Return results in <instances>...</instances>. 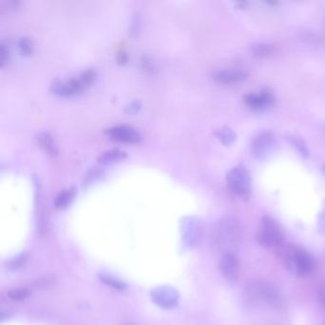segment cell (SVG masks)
Here are the masks:
<instances>
[{
    "mask_svg": "<svg viewBox=\"0 0 325 325\" xmlns=\"http://www.w3.org/2000/svg\"><path fill=\"white\" fill-rule=\"evenodd\" d=\"M253 299L263 301L271 306L279 307L282 304V296L278 289L270 283L265 282L256 283L250 289L249 294Z\"/></svg>",
    "mask_w": 325,
    "mask_h": 325,
    "instance_id": "5",
    "label": "cell"
},
{
    "mask_svg": "<svg viewBox=\"0 0 325 325\" xmlns=\"http://www.w3.org/2000/svg\"><path fill=\"white\" fill-rule=\"evenodd\" d=\"M323 172L325 173V165H323Z\"/></svg>",
    "mask_w": 325,
    "mask_h": 325,
    "instance_id": "26",
    "label": "cell"
},
{
    "mask_svg": "<svg viewBox=\"0 0 325 325\" xmlns=\"http://www.w3.org/2000/svg\"><path fill=\"white\" fill-rule=\"evenodd\" d=\"M220 269L227 283L236 284L240 277V262L233 252L223 253L220 260Z\"/></svg>",
    "mask_w": 325,
    "mask_h": 325,
    "instance_id": "6",
    "label": "cell"
},
{
    "mask_svg": "<svg viewBox=\"0 0 325 325\" xmlns=\"http://www.w3.org/2000/svg\"><path fill=\"white\" fill-rule=\"evenodd\" d=\"M26 259H27V257L25 255H20L19 257L15 258L13 261H11L9 263V265L12 269H18L25 264Z\"/></svg>",
    "mask_w": 325,
    "mask_h": 325,
    "instance_id": "23",
    "label": "cell"
},
{
    "mask_svg": "<svg viewBox=\"0 0 325 325\" xmlns=\"http://www.w3.org/2000/svg\"><path fill=\"white\" fill-rule=\"evenodd\" d=\"M283 257L286 268L298 277H306L316 268V260L306 249L296 245L284 246Z\"/></svg>",
    "mask_w": 325,
    "mask_h": 325,
    "instance_id": "1",
    "label": "cell"
},
{
    "mask_svg": "<svg viewBox=\"0 0 325 325\" xmlns=\"http://www.w3.org/2000/svg\"><path fill=\"white\" fill-rule=\"evenodd\" d=\"M36 139H37V143L45 152H47L48 154H51V155H56L58 154V152H59L58 147L56 145L52 137L49 133H47V132L39 133L36 137Z\"/></svg>",
    "mask_w": 325,
    "mask_h": 325,
    "instance_id": "12",
    "label": "cell"
},
{
    "mask_svg": "<svg viewBox=\"0 0 325 325\" xmlns=\"http://www.w3.org/2000/svg\"><path fill=\"white\" fill-rule=\"evenodd\" d=\"M214 241L223 250L226 249L225 253H228V249L235 247L240 241V229L239 223L234 219L224 218L218 223L214 231Z\"/></svg>",
    "mask_w": 325,
    "mask_h": 325,
    "instance_id": "3",
    "label": "cell"
},
{
    "mask_svg": "<svg viewBox=\"0 0 325 325\" xmlns=\"http://www.w3.org/2000/svg\"><path fill=\"white\" fill-rule=\"evenodd\" d=\"M75 196V189L69 188L60 192L55 200V205L58 208H65L70 204Z\"/></svg>",
    "mask_w": 325,
    "mask_h": 325,
    "instance_id": "15",
    "label": "cell"
},
{
    "mask_svg": "<svg viewBox=\"0 0 325 325\" xmlns=\"http://www.w3.org/2000/svg\"><path fill=\"white\" fill-rule=\"evenodd\" d=\"M257 240V242L264 248L279 251L283 250L284 247L285 236L279 223L272 216L264 215L260 222Z\"/></svg>",
    "mask_w": 325,
    "mask_h": 325,
    "instance_id": "2",
    "label": "cell"
},
{
    "mask_svg": "<svg viewBox=\"0 0 325 325\" xmlns=\"http://www.w3.org/2000/svg\"><path fill=\"white\" fill-rule=\"evenodd\" d=\"M227 182L229 188L237 196L242 198H248L252 192V179L248 170L239 165L233 168L227 175Z\"/></svg>",
    "mask_w": 325,
    "mask_h": 325,
    "instance_id": "4",
    "label": "cell"
},
{
    "mask_svg": "<svg viewBox=\"0 0 325 325\" xmlns=\"http://www.w3.org/2000/svg\"><path fill=\"white\" fill-rule=\"evenodd\" d=\"M317 300L319 305L325 310V281L319 284L317 289Z\"/></svg>",
    "mask_w": 325,
    "mask_h": 325,
    "instance_id": "22",
    "label": "cell"
},
{
    "mask_svg": "<svg viewBox=\"0 0 325 325\" xmlns=\"http://www.w3.org/2000/svg\"><path fill=\"white\" fill-rule=\"evenodd\" d=\"M243 101L247 107L253 110H262L274 104L275 95L270 90L263 89L258 94H245Z\"/></svg>",
    "mask_w": 325,
    "mask_h": 325,
    "instance_id": "9",
    "label": "cell"
},
{
    "mask_svg": "<svg viewBox=\"0 0 325 325\" xmlns=\"http://www.w3.org/2000/svg\"><path fill=\"white\" fill-rule=\"evenodd\" d=\"M277 142L275 137L269 133L257 136L252 142V153L257 158H265L275 151Z\"/></svg>",
    "mask_w": 325,
    "mask_h": 325,
    "instance_id": "7",
    "label": "cell"
},
{
    "mask_svg": "<svg viewBox=\"0 0 325 325\" xmlns=\"http://www.w3.org/2000/svg\"><path fill=\"white\" fill-rule=\"evenodd\" d=\"M18 48L20 49L21 52L24 55H30L33 52V41L30 37L28 36H22L18 40Z\"/></svg>",
    "mask_w": 325,
    "mask_h": 325,
    "instance_id": "19",
    "label": "cell"
},
{
    "mask_svg": "<svg viewBox=\"0 0 325 325\" xmlns=\"http://www.w3.org/2000/svg\"><path fill=\"white\" fill-rule=\"evenodd\" d=\"M126 60H127L126 52L122 51V52H120V53H119V56H118V60H119L120 62H125Z\"/></svg>",
    "mask_w": 325,
    "mask_h": 325,
    "instance_id": "25",
    "label": "cell"
},
{
    "mask_svg": "<svg viewBox=\"0 0 325 325\" xmlns=\"http://www.w3.org/2000/svg\"><path fill=\"white\" fill-rule=\"evenodd\" d=\"M107 134L113 139L123 142H137L140 135L137 130L128 125H117L107 130Z\"/></svg>",
    "mask_w": 325,
    "mask_h": 325,
    "instance_id": "10",
    "label": "cell"
},
{
    "mask_svg": "<svg viewBox=\"0 0 325 325\" xmlns=\"http://www.w3.org/2000/svg\"><path fill=\"white\" fill-rule=\"evenodd\" d=\"M213 78L222 84H235L242 82L246 75L240 70H219L214 72Z\"/></svg>",
    "mask_w": 325,
    "mask_h": 325,
    "instance_id": "11",
    "label": "cell"
},
{
    "mask_svg": "<svg viewBox=\"0 0 325 325\" xmlns=\"http://www.w3.org/2000/svg\"><path fill=\"white\" fill-rule=\"evenodd\" d=\"M141 107V103L139 100H134L132 102H130L128 106H126V111L128 113H136L138 111Z\"/></svg>",
    "mask_w": 325,
    "mask_h": 325,
    "instance_id": "24",
    "label": "cell"
},
{
    "mask_svg": "<svg viewBox=\"0 0 325 325\" xmlns=\"http://www.w3.org/2000/svg\"><path fill=\"white\" fill-rule=\"evenodd\" d=\"M126 156V153L120 149H111L103 152L98 156V161L101 163H112L122 160Z\"/></svg>",
    "mask_w": 325,
    "mask_h": 325,
    "instance_id": "14",
    "label": "cell"
},
{
    "mask_svg": "<svg viewBox=\"0 0 325 325\" xmlns=\"http://www.w3.org/2000/svg\"><path fill=\"white\" fill-rule=\"evenodd\" d=\"M287 138H288V140L291 142L292 144L298 149V151L300 152V154H302L303 156H305V157L308 156V148H307L306 143L304 142V140L302 139V137L299 136L298 134L291 133V134L287 135Z\"/></svg>",
    "mask_w": 325,
    "mask_h": 325,
    "instance_id": "16",
    "label": "cell"
},
{
    "mask_svg": "<svg viewBox=\"0 0 325 325\" xmlns=\"http://www.w3.org/2000/svg\"><path fill=\"white\" fill-rule=\"evenodd\" d=\"M30 296V291L27 288L16 289L8 293V297L14 301H21L24 300Z\"/></svg>",
    "mask_w": 325,
    "mask_h": 325,
    "instance_id": "20",
    "label": "cell"
},
{
    "mask_svg": "<svg viewBox=\"0 0 325 325\" xmlns=\"http://www.w3.org/2000/svg\"><path fill=\"white\" fill-rule=\"evenodd\" d=\"M250 49L252 55L257 59H265L275 52L274 45L269 43H256Z\"/></svg>",
    "mask_w": 325,
    "mask_h": 325,
    "instance_id": "13",
    "label": "cell"
},
{
    "mask_svg": "<svg viewBox=\"0 0 325 325\" xmlns=\"http://www.w3.org/2000/svg\"><path fill=\"white\" fill-rule=\"evenodd\" d=\"M154 303L162 308H174L178 305L180 295L179 292L172 287H158L151 293Z\"/></svg>",
    "mask_w": 325,
    "mask_h": 325,
    "instance_id": "8",
    "label": "cell"
},
{
    "mask_svg": "<svg viewBox=\"0 0 325 325\" xmlns=\"http://www.w3.org/2000/svg\"><path fill=\"white\" fill-rule=\"evenodd\" d=\"M216 136L226 145H229V144L233 143L235 141L236 137H237L235 135V133L232 131L231 129L228 128V127H223V128L219 129L216 131Z\"/></svg>",
    "mask_w": 325,
    "mask_h": 325,
    "instance_id": "17",
    "label": "cell"
},
{
    "mask_svg": "<svg viewBox=\"0 0 325 325\" xmlns=\"http://www.w3.org/2000/svg\"><path fill=\"white\" fill-rule=\"evenodd\" d=\"M99 278H100V280L102 281L103 283L107 284L108 286H110L112 288H114V289L123 290L126 287V285L122 283V282H120V281L117 280V279H114V278H112V277L108 276V275L101 274L99 276Z\"/></svg>",
    "mask_w": 325,
    "mask_h": 325,
    "instance_id": "18",
    "label": "cell"
},
{
    "mask_svg": "<svg viewBox=\"0 0 325 325\" xmlns=\"http://www.w3.org/2000/svg\"><path fill=\"white\" fill-rule=\"evenodd\" d=\"M10 58V51H9L8 45L4 41L0 43V63L1 66L4 67L5 64L8 62Z\"/></svg>",
    "mask_w": 325,
    "mask_h": 325,
    "instance_id": "21",
    "label": "cell"
}]
</instances>
